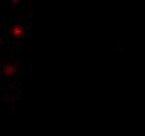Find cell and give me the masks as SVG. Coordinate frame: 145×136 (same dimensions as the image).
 <instances>
[{
	"label": "cell",
	"instance_id": "6da1fadb",
	"mask_svg": "<svg viewBox=\"0 0 145 136\" xmlns=\"http://www.w3.org/2000/svg\"><path fill=\"white\" fill-rule=\"evenodd\" d=\"M10 34L12 36L15 38V39H21L23 38L24 34H25V30H24V27L20 24H15L12 26L10 28Z\"/></svg>",
	"mask_w": 145,
	"mask_h": 136
},
{
	"label": "cell",
	"instance_id": "7a4b0ae2",
	"mask_svg": "<svg viewBox=\"0 0 145 136\" xmlns=\"http://www.w3.org/2000/svg\"><path fill=\"white\" fill-rule=\"evenodd\" d=\"M16 67L14 66V65H12V64H7V65H5V67H4V73L7 74V76H14L15 73H16Z\"/></svg>",
	"mask_w": 145,
	"mask_h": 136
}]
</instances>
